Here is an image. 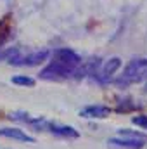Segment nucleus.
Instances as JSON below:
<instances>
[{
  "mask_svg": "<svg viewBox=\"0 0 147 149\" xmlns=\"http://www.w3.org/2000/svg\"><path fill=\"white\" fill-rule=\"evenodd\" d=\"M49 56L47 50H40V52H33L30 56H24V57H16V59H10L9 63L10 64H16V66H37L42 61H45Z\"/></svg>",
  "mask_w": 147,
  "mask_h": 149,
  "instance_id": "obj_4",
  "label": "nucleus"
},
{
  "mask_svg": "<svg viewBox=\"0 0 147 149\" xmlns=\"http://www.w3.org/2000/svg\"><path fill=\"white\" fill-rule=\"evenodd\" d=\"M109 144L125 149H142L144 144H147V135L140 134V132L128 130V128H121V130H118L116 137L109 139Z\"/></svg>",
  "mask_w": 147,
  "mask_h": 149,
  "instance_id": "obj_3",
  "label": "nucleus"
},
{
  "mask_svg": "<svg viewBox=\"0 0 147 149\" xmlns=\"http://www.w3.org/2000/svg\"><path fill=\"white\" fill-rule=\"evenodd\" d=\"M0 137H7L12 141H21V142H35V139L31 135H28L26 132L19 130V128H0Z\"/></svg>",
  "mask_w": 147,
  "mask_h": 149,
  "instance_id": "obj_7",
  "label": "nucleus"
},
{
  "mask_svg": "<svg viewBox=\"0 0 147 149\" xmlns=\"http://www.w3.org/2000/svg\"><path fill=\"white\" fill-rule=\"evenodd\" d=\"M119 68H121V61H119V57H112V59H109V61L102 66V70L97 73V80L102 81V83L107 81V80H109L111 76L116 73Z\"/></svg>",
  "mask_w": 147,
  "mask_h": 149,
  "instance_id": "obj_5",
  "label": "nucleus"
},
{
  "mask_svg": "<svg viewBox=\"0 0 147 149\" xmlns=\"http://www.w3.org/2000/svg\"><path fill=\"white\" fill-rule=\"evenodd\" d=\"M144 78H147V59H132L125 70L123 74L119 76V80H116L118 85H132V83H139Z\"/></svg>",
  "mask_w": 147,
  "mask_h": 149,
  "instance_id": "obj_2",
  "label": "nucleus"
},
{
  "mask_svg": "<svg viewBox=\"0 0 147 149\" xmlns=\"http://www.w3.org/2000/svg\"><path fill=\"white\" fill-rule=\"evenodd\" d=\"M47 128H49L52 134L61 135V137H68V139H76V137L80 135L76 128L68 127V125H59V123H50V121H47Z\"/></svg>",
  "mask_w": 147,
  "mask_h": 149,
  "instance_id": "obj_6",
  "label": "nucleus"
},
{
  "mask_svg": "<svg viewBox=\"0 0 147 149\" xmlns=\"http://www.w3.org/2000/svg\"><path fill=\"white\" fill-rule=\"evenodd\" d=\"M10 81H12L14 85H21V87H33V85H35V80H33V78H30V76H26V74L12 76V78H10Z\"/></svg>",
  "mask_w": 147,
  "mask_h": 149,
  "instance_id": "obj_9",
  "label": "nucleus"
},
{
  "mask_svg": "<svg viewBox=\"0 0 147 149\" xmlns=\"http://www.w3.org/2000/svg\"><path fill=\"white\" fill-rule=\"evenodd\" d=\"M132 123L140 127V128H146L147 130V114H139V116H133L132 118Z\"/></svg>",
  "mask_w": 147,
  "mask_h": 149,
  "instance_id": "obj_10",
  "label": "nucleus"
},
{
  "mask_svg": "<svg viewBox=\"0 0 147 149\" xmlns=\"http://www.w3.org/2000/svg\"><path fill=\"white\" fill-rule=\"evenodd\" d=\"M111 114V108L107 106H87L80 111V116L83 118H106Z\"/></svg>",
  "mask_w": 147,
  "mask_h": 149,
  "instance_id": "obj_8",
  "label": "nucleus"
},
{
  "mask_svg": "<svg viewBox=\"0 0 147 149\" xmlns=\"http://www.w3.org/2000/svg\"><path fill=\"white\" fill-rule=\"evenodd\" d=\"M81 64L80 56L69 49H57L52 54V61L49 66H45L40 73L43 80H62L73 74Z\"/></svg>",
  "mask_w": 147,
  "mask_h": 149,
  "instance_id": "obj_1",
  "label": "nucleus"
}]
</instances>
